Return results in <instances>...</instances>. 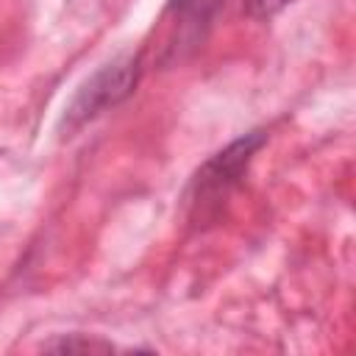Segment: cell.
Listing matches in <instances>:
<instances>
[{
    "label": "cell",
    "mask_w": 356,
    "mask_h": 356,
    "mask_svg": "<svg viewBox=\"0 0 356 356\" xmlns=\"http://www.w3.org/2000/svg\"><path fill=\"white\" fill-rule=\"evenodd\" d=\"M267 142L264 131H250L239 139H234L228 147L217 150L192 178L189 189H186V206L192 211V220H206L211 217L220 203L231 195V189L242 181V175L248 172L253 156L259 153V147Z\"/></svg>",
    "instance_id": "cell-1"
},
{
    "label": "cell",
    "mask_w": 356,
    "mask_h": 356,
    "mask_svg": "<svg viewBox=\"0 0 356 356\" xmlns=\"http://www.w3.org/2000/svg\"><path fill=\"white\" fill-rule=\"evenodd\" d=\"M139 78H142V56H120V58L103 64L97 72H92L78 86L70 106L64 108V120H61L64 136H70L89 120L100 117L103 111H108V108L120 106L125 97H131Z\"/></svg>",
    "instance_id": "cell-2"
},
{
    "label": "cell",
    "mask_w": 356,
    "mask_h": 356,
    "mask_svg": "<svg viewBox=\"0 0 356 356\" xmlns=\"http://www.w3.org/2000/svg\"><path fill=\"white\" fill-rule=\"evenodd\" d=\"M225 0H170L161 22H167V44L161 64L186 58L206 39L217 11Z\"/></svg>",
    "instance_id": "cell-3"
},
{
    "label": "cell",
    "mask_w": 356,
    "mask_h": 356,
    "mask_svg": "<svg viewBox=\"0 0 356 356\" xmlns=\"http://www.w3.org/2000/svg\"><path fill=\"white\" fill-rule=\"evenodd\" d=\"M47 350H58V353H72V350H114L111 342L103 339H83V337H61L44 345Z\"/></svg>",
    "instance_id": "cell-4"
},
{
    "label": "cell",
    "mask_w": 356,
    "mask_h": 356,
    "mask_svg": "<svg viewBox=\"0 0 356 356\" xmlns=\"http://www.w3.org/2000/svg\"><path fill=\"white\" fill-rule=\"evenodd\" d=\"M295 0H242V8L248 17L253 19H270L275 14H281L286 6H292Z\"/></svg>",
    "instance_id": "cell-5"
}]
</instances>
